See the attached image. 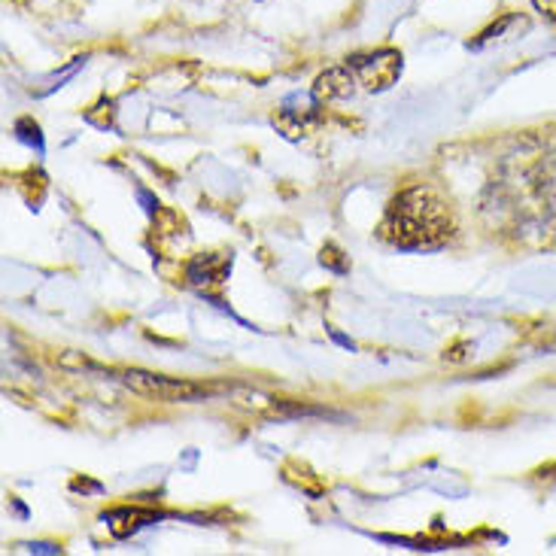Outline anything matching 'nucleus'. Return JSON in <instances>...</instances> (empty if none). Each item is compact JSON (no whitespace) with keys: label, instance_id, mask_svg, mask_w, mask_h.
<instances>
[{"label":"nucleus","instance_id":"f257e3e1","mask_svg":"<svg viewBox=\"0 0 556 556\" xmlns=\"http://www.w3.org/2000/svg\"><path fill=\"white\" fill-rule=\"evenodd\" d=\"M456 235L451 204L429 186H410L392 198L383 213L380 238L399 250H441Z\"/></svg>","mask_w":556,"mask_h":556},{"label":"nucleus","instance_id":"f03ea898","mask_svg":"<svg viewBox=\"0 0 556 556\" xmlns=\"http://www.w3.org/2000/svg\"><path fill=\"white\" fill-rule=\"evenodd\" d=\"M341 67L353 91H387L402 76V55L395 49H380L371 55H353Z\"/></svg>","mask_w":556,"mask_h":556},{"label":"nucleus","instance_id":"7ed1b4c3","mask_svg":"<svg viewBox=\"0 0 556 556\" xmlns=\"http://www.w3.org/2000/svg\"><path fill=\"white\" fill-rule=\"evenodd\" d=\"M122 383L143 399L152 402H167V405H177V402H198V399H207L211 390H204L201 383H189V380H177V377L152 375V371H125Z\"/></svg>","mask_w":556,"mask_h":556},{"label":"nucleus","instance_id":"20e7f679","mask_svg":"<svg viewBox=\"0 0 556 556\" xmlns=\"http://www.w3.org/2000/svg\"><path fill=\"white\" fill-rule=\"evenodd\" d=\"M228 268H231V258L226 256H198L189 262L186 277H189L192 286H198V289L213 292V289H219V286L226 283Z\"/></svg>","mask_w":556,"mask_h":556},{"label":"nucleus","instance_id":"39448f33","mask_svg":"<svg viewBox=\"0 0 556 556\" xmlns=\"http://www.w3.org/2000/svg\"><path fill=\"white\" fill-rule=\"evenodd\" d=\"M274 125H280V131L286 137H301L307 135L316 125V110H280V116L274 119Z\"/></svg>","mask_w":556,"mask_h":556},{"label":"nucleus","instance_id":"423d86ee","mask_svg":"<svg viewBox=\"0 0 556 556\" xmlns=\"http://www.w3.org/2000/svg\"><path fill=\"white\" fill-rule=\"evenodd\" d=\"M59 365L61 368H71V371H94V362H89L83 353H64V356H59Z\"/></svg>","mask_w":556,"mask_h":556},{"label":"nucleus","instance_id":"0eeeda50","mask_svg":"<svg viewBox=\"0 0 556 556\" xmlns=\"http://www.w3.org/2000/svg\"><path fill=\"white\" fill-rule=\"evenodd\" d=\"M539 10H542L544 15H551V18H556V0H532Z\"/></svg>","mask_w":556,"mask_h":556}]
</instances>
